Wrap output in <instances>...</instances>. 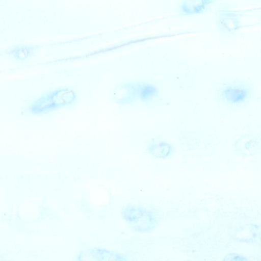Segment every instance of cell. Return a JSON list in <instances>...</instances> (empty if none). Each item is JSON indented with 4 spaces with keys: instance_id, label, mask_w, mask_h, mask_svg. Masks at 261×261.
I'll list each match as a JSON object with an SVG mask.
<instances>
[{
    "instance_id": "1",
    "label": "cell",
    "mask_w": 261,
    "mask_h": 261,
    "mask_svg": "<svg viewBox=\"0 0 261 261\" xmlns=\"http://www.w3.org/2000/svg\"><path fill=\"white\" fill-rule=\"evenodd\" d=\"M223 96L226 100L232 104L244 101L249 95V90L243 84L228 86L223 91Z\"/></svg>"
},
{
    "instance_id": "2",
    "label": "cell",
    "mask_w": 261,
    "mask_h": 261,
    "mask_svg": "<svg viewBox=\"0 0 261 261\" xmlns=\"http://www.w3.org/2000/svg\"><path fill=\"white\" fill-rule=\"evenodd\" d=\"M173 151L172 145L164 141L154 143L150 148V152L152 155L162 159L168 158Z\"/></svg>"
},
{
    "instance_id": "3",
    "label": "cell",
    "mask_w": 261,
    "mask_h": 261,
    "mask_svg": "<svg viewBox=\"0 0 261 261\" xmlns=\"http://www.w3.org/2000/svg\"><path fill=\"white\" fill-rule=\"evenodd\" d=\"M34 47L29 45H23L14 47L9 51V54L17 58H25L31 54Z\"/></svg>"
}]
</instances>
